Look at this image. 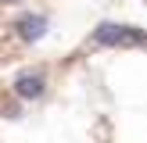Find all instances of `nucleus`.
I'll list each match as a JSON object with an SVG mask.
<instances>
[{
  "label": "nucleus",
  "instance_id": "nucleus-4",
  "mask_svg": "<svg viewBox=\"0 0 147 143\" xmlns=\"http://www.w3.org/2000/svg\"><path fill=\"white\" fill-rule=\"evenodd\" d=\"M0 4H18V0H0Z\"/></svg>",
  "mask_w": 147,
  "mask_h": 143
},
{
  "label": "nucleus",
  "instance_id": "nucleus-2",
  "mask_svg": "<svg viewBox=\"0 0 147 143\" xmlns=\"http://www.w3.org/2000/svg\"><path fill=\"white\" fill-rule=\"evenodd\" d=\"M43 90H47V82H43V72H22V75L14 79V93H18L22 100L43 97Z\"/></svg>",
  "mask_w": 147,
  "mask_h": 143
},
{
  "label": "nucleus",
  "instance_id": "nucleus-1",
  "mask_svg": "<svg viewBox=\"0 0 147 143\" xmlns=\"http://www.w3.org/2000/svg\"><path fill=\"white\" fill-rule=\"evenodd\" d=\"M93 43H97V47H136V43H144V29L104 21V25L93 29Z\"/></svg>",
  "mask_w": 147,
  "mask_h": 143
},
{
  "label": "nucleus",
  "instance_id": "nucleus-3",
  "mask_svg": "<svg viewBox=\"0 0 147 143\" xmlns=\"http://www.w3.org/2000/svg\"><path fill=\"white\" fill-rule=\"evenodd\" d=\"M14 29H18L22 39L36 43V39H43V32H47V18H43V14H22V18L14 21Z\"/></svg>",
  "mask_w": 147,
  "mask_h": 143
}]
</instances>
